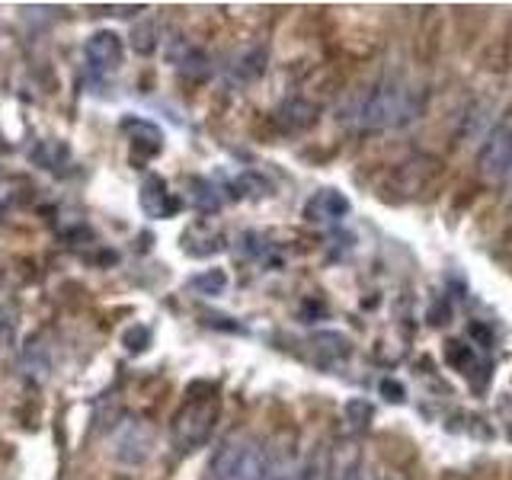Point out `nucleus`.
Instances as JSON below:
<instances>
[{
	"label": "nucleus",
	"instance_id": "1",
	"mask_svg": "<svg viewBox=\"0 0 512 480\" xmlns=\"http://www.w3.org/2000/svg\"><path fill=\"white\" fill-rule=\"evenodd\" d=\"M426 106L423 90L410 87L407 80H378L375 87L362 90L356 100L346 103L340 119L356 132H391V128H407L420 119Z\"/></svg>",
	"mask_w": 512,
	"mask_h": 480
},
{
	"label": "nucleus",
	"instance_id": "2",
	"mask_svg": "<svg viewBox=\"0 0 512 480\" xmlns=\"http://www.w3.org/2000/svg\"><path fill=\"white\" fill-rule=\"evenodd\" d=\"M215 480H266L269 477V455L263 442L253 436H231L224 439L212 458Z\"/></svg>",
	"mask_w": 512,
	"mask_h": 480
},
{
	"label": "nucleus",
	"instance_id": "3",
	"mask_svg": "<svg viewBox=\"0 0 512 480\" xmlns=\"http://www.w3.org/2000/svg\"><path fill=\"white\" fill-rule=\"evenodd\" d=\"M218 420V400L215 397H196L189 400L180 413L173 416L170 423V439L176 445V452H196L208 439H212V429Z\"/></svg>",
	"mask_w": 512,
	"mask_h": 480
},
{
	"label": "nucleus",
	"instance_id": "4",
	"mask_svg": "<svg viewBox=\"0 0 512 480\" xmlns=\"http://www.w3.org/2000/svg\"><path fill=\"white\" fill-rule=\"evenodd\" d=\"M109 452L119 464L138 468V464H144L154 455V429L144 420H138V416H122L119 423H112Z\"/></svg>",
	"mask_w": 512,
	"mask_h": 480
},
{
	"label": "nucleus",
	"instance_id": "5",
	"mask_svg": "<svg viewBox=\"0 0 512 480\" xmlns=\"http://www.w3.org/2000/svg\"><path fill=\"white\" fill-rule=\"evenodd\" d=\"M480 173L487 180H512V116H506L480 144Z\"/></svg>",
	"mask_w": 512,
	"mask_h": 480
},
{
	"label": "nucleus",
	"instance_id": "6",
	"mask_svg": "<svg viewBox=\"0 0 512 480\" xmlns=\"http://www.w3.org/2000/svg\"><path fill=\"white\" fill-rule=\"evenodd\" d=\"M84 55L90 61L93 71L100 74H109V71H119L122 68V58H125V45H122V36H116L112 29H100L93 32L84 45Z\"/></svg>",
	"mask_w": 512,
	"mask_h": 480
},
{
	"label": "nucleus",
	"instance_id": "7",
	"mask_svg": "<svg viewBox=\"0 0 512 480\" xmlns=\"http://www.w3.org/2000/svg\"><path fill=\"white\" fill-rule=\"evenodd\" d=\"M167 61L189 80H205L208 74H212V61H208V55L199 45H192L183 36H173L167 42Z\"/></svg>",
	"mask_w": 512,
	"mask_h": 480
},
{
	"label": "nucleus",
	"instance_id": "8",
	"mask_svg": "<svg viewBox=\"0 0 512 480\" xmlns=\"http://www.w3.org/2000/svg\"><path fill=\"white\" fill-rule=\"evenodd\" d=\"M141 208H144V215L148 218H173L176 212H180V199L173 196V192L167 189V183L160 180L157 173H148L144 176V183H141Z\"/></svg>",
	"mask_w": 512,
	"mask_h": 480
},
{
	"label": "nucleus",
	"instance_id": "9",
	"mask_svg": "<svg viewBox=\"0 0 512 480\" xmlns=\"http://www.w3.org/2000/svg\"><path fill=\"white\" fill-rule=\"evenodd\" d=\"M122 132L132 135V160H151L164 151V132L154 125V122H144V119H122Z\"/></svg>",
	"mask_w": 512,
	"mask_h": 480
},
{
	"label": "nucleus",
	"instance_id": "10",
	"mask_svg": "<svg viewBox=\"0 0 512 480\" xmlns=\"http://www.w3.org/2000/svg\"><path fill=\"white\" fill-rule=\"evenodd\" d=\"M327 480H375V477H368L359 448L343 445V448H336L333 458L327 461Z\"/></svg>",
	"mask_w": 512,
	"mask_h": 480
},
{
	"label": "nucleus",
	"instance_id": "11",
	"mask_svg": "<svg viewBox=\"0 0 512 480\" xmlns=\"http://www.w3.org/2000/svg\"><path fill=\"white\" fill-rule=\"evenodd\" d=\"M346 215H349V199L336 189L317 192V196L308 202V208H304V218L308 221H340Z\"/></svg>",
	"mask_w": 512,
	"mask_h": 480
},
{
	"label": "nucleus",
	"instance_id": "12",
	"mask_svg": "<svg viewBox=\"0 0 512 480\" xmlns=\"http://www.w3.org/2000/svg\"><path fill=\"white\" fill-rule=\"evenodd\" d=\"M48 372H52V356H48V346L36 336V340H29L23 349V375L29 381L42 384L48 378Z\"/></svg>",
	"mask_w": 512,
	"mask_h": 480
},
{
	"label": "nucleus",
	"instance_id": "13",
	"mask_svg": "<svg viewBox=\"0 0 512 480\" xmlns=\"http://www.w3.org/2000/svg\"><path fill=\"white\" fill-rule=\"evenodd\" d=\"M266 71V52L263 48H250V52H244L231 68V77L240 80V84H250V80H256Z\"/></svg>",
	"mask_w": 512,
	"mask_h": 480
},
{
	"label": "nucleus",
	"instance_id": "14",
	"mask_svg": "<svg viewBox=\"0 0 512 480\" xmlns=\"http://www.w3.org/2000/svg\"><path fill=\"white\" fill-rule=\"evenodd\" d=\"M314 119H317V109L314 106H308L304 100H292V103H285L282 109H279V122L285 125V128H308V125H314Z\"/></svg>",
	"mask_w": 512,
	"mask_h": 480
},
{
	"label": "nucleus",
	"instance_id": "15",
	"mask_svg": "<svg viewBox=\"0 0 512 480\" xmlns=\"http://www.w3.org/2000/svg\"><path fill=\"white\" fill-rule=\"evenodd\" d=\"M189 202L199 208V212H218L221 208V196L218 189L208 183V180H189Z\"/></svg>",
	"mask_w": 512,
	"mask_h": 480
},
{
	"label": "nucleus",
	"instance_id": "16",
	"mask_svg": "<svg viewBox=\"0 0 512 480\" xmlns=\"http://www.w3.org/2000/svg\"><path fill=\"white\" fill-rule=\"evenodd\" d=\"M189 288L199 295H221L224 288H228V276H224V269H208V272H199V276L189 279Z\"/></svg>",
	"mask_w": 512,
	"mask_h": 480
},
{
	"label": "nucleus",
	"instance_id": "17",
	"mask_svg": "<svg viewBox=\"0 0 512 480\" xmlns=\"http://www.w3.org/2000/svg\"><path fill=\"white\" fill-rule=\"evenodd\" d=\"M132 45L138 55H151L157 48V26L154 23H138L132 29Z\"/></svg>",
	"mask_w": 512,
	"mask_h": 480
},
{
	"label": "nucleus",
	"instance_id": "18",
	"mask_svg": "<svg viewBox=\"0 0 512 480\" xmlns=\"http://www.w3.org/2000/svg\"><path fill=\"white\" fill-rule=\"evenodd\" d=\"M231 189H237V192H234L237 199H244V196H266V192H269V183L263 180V176H256V173H244Z\"/></svg>",
	"mask_w": 512,
	"mask_h": 480
},
{
	"label": "nucleus",
	"instance_id": "19",
	"mask_svg": "<svg viewBox=\"0 0 512 480\" xmlns=\"http://www.w3.org/2000/svg\"><path fill=\"white\" fill-rule=\"evenodd\" d=\"M122 343H125V349H128V352H135V356H138V352H144V349L151 346V330L144 327V324L128 327V330H125V336H122Z\"/></svg>",
	"mask_w": 512,
	"mask_h": 480
},
{
	"label": "nucleus",
	"instance_id": "20",
	"mask_svg": "<svg viewBox=\"0 0 512 480\" xmlns=\"http://www.w3.org/2000/svg\"><path fill=\"white\" fill-rule=\"evenodd\" d=\"M346 420L356 429H365V423L372 420V407H368L365 400H352V404L346 407Z\"/></svg>",
	"mask_w": 512,
	"mask_h": 480
},
{
	"label": "nucleus",
	"instance_id": "21",
	"mask_svg": "<svg viewBox=\"0 0 512 480\" xmlns=\"http://www.w3.org/2000/svg\"><path fill=\"white\" fill-rule=\"evenodd\" d=\"M381 391L388 394V400H404V388H397L394 381H384V384H381Z\"/></svg>",
	"mask_w": 512,
	"mask_h": 480
}]
</instances>
